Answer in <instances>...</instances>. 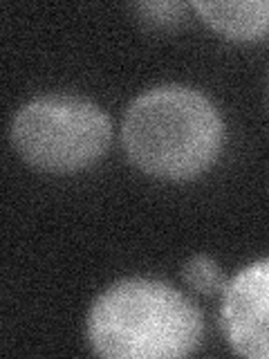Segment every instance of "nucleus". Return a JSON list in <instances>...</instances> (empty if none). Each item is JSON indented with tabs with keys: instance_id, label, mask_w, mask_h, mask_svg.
Returning <instances> with one entry per match:
<instances>
[{
	"instance_id": "1",
	"label": "nucleus",
	"mask_w": 269,
	"mask_h": 359,
	"mask_svg": "<svg viewBox=\"0 0 269 359\" xmlns=\"http://www.w3.org/2000/svg\"><path fill=\"white\" fill-rule=\"evenodd\" d=\"M121 142L139 171L184 182L216 164L224 144V121L200 90L179 83L155 86L128 104Z\"/></svg>"
},
{
	"instance_id": "4",
	"label": "nucleus",
	"mask_w": 269,
	"mask_h": 359,
	"mask_svg": "<svg viewBox=\"0 0 269 359\" xmlns=\"http://www.w3.org/2000/svg\"><path fill=\"white\" fill-rule=\"evenodd\" d=\"M220 328L233 353L269 359V258L247 265L227 283Z\"/></svg>"
},
{
	"instance_id": "2",
	"label": "nucleus",
	"mask_w": 269,
	"mask_h": 359,
	"mask_svg": "<svg viewBox=\"0 0 269 359\" xmlns=\"http://www.w3.org/2000/svg\"><path fill=\"white\" fill-rule=\"evenodd\" d=\"M205 319L191 299L155 278H121L90 306V348L112 359H171L195 351Z\"/></svg>"
},
{
	"instance_id": "5",
	"label": "nucleus",
	"mask_w": 269,
	"mask_h": 359,
	"mask_svg": "<svg viewBox=\"0 0 269 359\" xmlns=\"http://www.w3.org/2000/svg\"><path fill=\"white\" fill-rule=\"evenodd\" d=\"M202 20L233 41L269 36V0H195L191 3Z\"/></svg>"
},
{
	"instance_id": "6",
	"label": "nucleus",
	"mask_w": 269,
	"mask_h": 359,
	"mask_svg": "<svg viewBox=\"0 0 269 359\" xmlns=\"http://www.w3.org/2000/svg\"><path fill=\"white\" fill-rule=\"evenodd\" d=\"M182 278L200 294H218L227 287V276L207 254H195L182 265Z\"/></svg>"
},
{
	"instance_id": "7",
	"label": "nucleus",
	"mask_w": 269,
	"mask_h": 359,
	"mask_svg": "<svg viewBox=\"0 0 269 359\" xmlns=\"http://www.w3.org/2000/svg\"><path fill=\"white\" fill-rule=\"evenodd\" d=\"M186 5L182 3H139L137 11L142 14V18L151 25H168V22H177V18L184 14Z\"/></svg>"
},
{
	"instance_id": "3",
	"label": "nucleus",
	"mask_w": 269,
	"mask_h": 359,
	"mask_svg": "<svg viewBox=\"0 0 269 359\" xmlns=\"http://www.w3.org/2000/svg\"><path fill=\"white\" fill-rule=\"evenodd\" d=\"M9 140L29 166L65 175L101 160L112 142V121L85 97L41 95L14 112Z\"/></svg>"
}]
</instances>
